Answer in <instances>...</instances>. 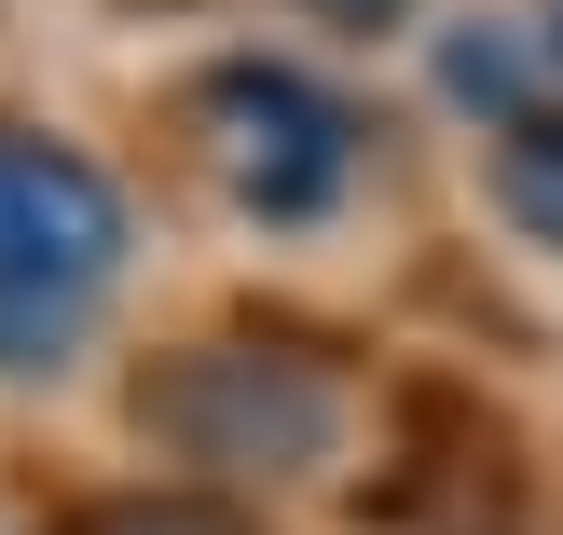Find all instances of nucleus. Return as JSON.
Segmentation results:
<instances>
[{
	"label": "nucleus",
	"instance_id": "1",
	"mask_svg": "<svg viewBox=\"0 0 563 535\" xmlns=\"http://www.w3.org/2000/svg\"><path fill=\"white\" fill-rule=\"evenodd\" d=\"M110 261H124V192L55 137H0V357H55Z\"/></svg>",
	"mask_w": 563,
	"mask_h": 535
},
{
	"label": "nucleus",
	"instance_id": "2",
	"mask_svg": "<svg viewBox=\"0 0 563 535\" xmlns=\"http://www.w3.org/2000/svg\"><path fill=\"white\" fill-rule=\"evenodd\" d=\"M207 152L262 220H330L357 179V110L275 55H234V69H207Z\"/></svg>",
	"mask_w": 563,
	"mask_h": 535
},
{
	"label": "nucleus",
	"instance_id": "3",
	"mask_svg": "<svg viewBox=\"0 0 563 535\" xmlns=\"http://www.w3.org/2000/svg\"><path fill=\"white\" fill-rule=\"evenodd\" d=\"M152 426L179 439L192 467H234V481H275V467H317L330 454V384L275 371V357H179L152 384Z\"/></svg>",
	"mask_w": 563,
	"mask_h": 535
},
{
	"label": "nucleus",
	"instance_id": "4",
	"mask_svg": "<svg viewBox=\"0 0 563 535\" xmlns=\"http://www.w3.org/2000/svg\"><path fill=\"white\" fill-rule=\"evenodd\" d=\"M550 82H563V27H537V14H495V27H454L440 42V97L495 110V124H537Z\"/></svg>",
	"mask_w": 563,
	"mask_h": 535
},
{
	"label": "nucleus",
	"instance_id": "5",
	"mask_svg": "<svg viewBox=\"0 0 563 535\" xmlns=\"http://www.w3.org/2000/svg\"><path fill=\"white\" fill-rule=\"evenodd\" d=\"M495 192H509L522 234L563 247V110H537V124H509V152H495Z\"/></svg>",
	"mask_w": 563,
	"mask_h": 535
},
{
	"label": "nucleus",
	"instance_id": "6",
	"mask_svg": "<svg viewBox=\"0 0 563 535\" xmlns=\"http://www.w3.org/2000/svg\"><path fill=\"white\" fill-rule=\"evenodd\" d=\"M110 535H234V522H192V509H124Z\"/></svg>",
	"mask_w": 563,
	"mask_h": 535
},
{
	"label": "nucleus",
	"instance_id": "7",
	"mask_svg": "<svg viewBox=\"0 0 563 535\" xmlns=\"http://www.w3.org/2000/svg\"><path fill=\"white\" fill-rule=\"evenodd\" d=\"M317 14H344V27H385V14H399V0H317Z\"/></svg>",
	"mask_w": 563,
	"mask_h": 535
}]
</instances>
